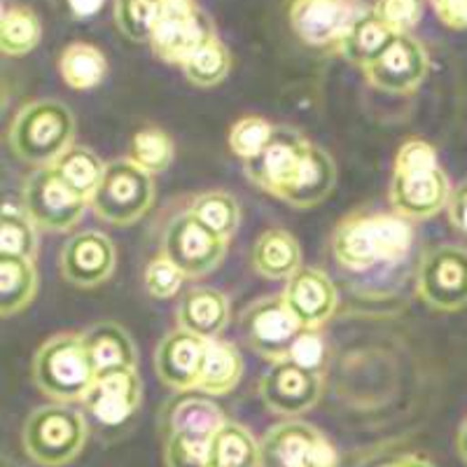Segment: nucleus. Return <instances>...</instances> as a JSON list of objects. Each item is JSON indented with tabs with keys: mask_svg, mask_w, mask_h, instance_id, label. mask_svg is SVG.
I'll return each mask as SVG.
<instances>
[{
	"mask_svg": "<svg viewBox=\"0 0 467 467\" xmlns=\"http://www.w3.org/2000/svg\"><path fill=\"white\" fill-rule=\"evenodd\" d=\"M414 244V223L398 213H350L329 236L337 265L367 271L377 265L404 260Z\"/></svg>",
	"mask_w": 467,
	"mask_h": 467,
	"instance_id": "nucleus-1",
	"label": "nucleus"
},
{
	"mask_svg": "<svg viewBox=\"0 0 467 467\" xmlns=\"http://www.w3.org/2000/svg\"><path fill=\"white\" fill-rule=\"evenodd\" d=\"M75 115L68 106L54 99H36L19 108L7 131L12 154L36 169L52 166L73 148Z\"/></svg>",
	"mask_w": 467,
	"mask_h": 467,
	"instance_id": "nucleus-2",
	"label": "nucleus"
},
{
	"mask_svg": "<svg viewBox=\"0 0 467 467\" xmlns=\"http://www.w3.org/2000/svg\"><path fill=\"white\" fill-rule=\"evenodd\" d=\"M33 383L52 402H82L96 381V367L85 337L73 332L49 337L33 356Z\"/></svg>",
	"mask_w": 467,
	"mask_h": 467,
	"instance_id": "nucleus-3",
	"label": "nucleus"
},
{
	"mask_svg": "<svg viewBox=\"0 0 467 467\" xmlns=\"http://www.w3.org/2000/svg\"><path fill=\"white\" fill-rule=\"evenodd\" d=\"M87 420L68 404L54 402L37 407L24 423V451L43 467L70 465L85 449Z\"/></svg>",
	"mask_w": 467,
	"mask_h": 467,
	"instance_id": "nucleus-4",
	"label": "nucleus"
},
{
	"mask_svg": "<svg viewBox=\"0 0 467 467\" xmlns=\"http://www.w3.org/2000/svg\"><path fill=\"white\" fill-rule=\"evenodd\" d=\"M369 0H290L287 22L299 43L318 52H341L350 28L372 10Z\"/></svg>",
	"mask_w": 467,
	"mask_h": 467,
	"instance_id": "nucleus-5",
	"label": "nucleus"
},
{
	"mask_svg": "<svg viewBox=\"0 0 467 467\" xmlns=\"http://www.w3.org/2000/svg\"><path fill=\"white\" fill-rule=\"evenodd\" d=\"M154 178L129 160L110 161L101 185L89 199L96 218L115 227L139 223L154 203Z\"/></svg>",
	"mask_w": 467,
	"mask_h": 467,
	"instance_id": "nucleus-6",
	"label": "nucleus"
},
{
	"mask_svg": "<svg viewBox=\"0 0 467 467\" xmlns=\"http://www.w3.org/2000/svg\"><path fill=\"white\" fill-rule=\"evenodd\" d=\"M215 36L211 16L197 0H164L150 49L161 64L182 68L187 58Z\"/></svg>",
	"mask_w": 467,
	"mask_h": 467,
	"instance_id": "nucleus-7",
	"label": "nucleus"
},
{
	"mask_svg": "<svg viewBox=\"0 0 467 467\" xmlns=\"http://www.w3.org/2000/svg\"><path fill=\"white\" fill-rule=\"evenodd\" d=\"M22 202L28 218L45 232H70L75 224H80L89 206V199L78 194L52 166L28 173L24 181Z\"/></svg>",
	"mask_w": 467,
	"mask_h": 467,
	"instance_id": "nucleus-8",
	"label": "nucleus"
},
{
	"mask_svg": "<svg viewBox=\"0 0 467 467\" xmlns=\"http://www.w3.org/2000/svg\"><path fill=\"white\" fill-rule=\"evenodd\" d=\"M229 241L199 223L190 211L175 213L161 234V255L173 260L187 278L208 276L223 265Z\"/></svg>",
	"mask_w": 467,
	"mask_h": 467,
	"instance_id": "nucleus-9",
	"label": "nucleus"
},
{
	"mask_svg": "<svg viewBox=\"0 0 467 467\" xmlns=\"http://www.w3.org/2000/svg\"><path fill=\"white\" fill-rule=\"evenodd\" d=\"M241 337L255 356L269 362L290 358L292 344L302 335V325L287 308L283 295H271L250 302L239 318Z\"/></svg>",
	"mask_w": 467,
	"mask_h": 467,
	"instance_id": "nucleus-10",
	"label": "nucleus"
},
{
	"mask_svg": "<svg viewBox=\"0 0 467 467\" xmlns=\"http://www.w3.org/2000/svg\"><path fill=\"white\" fill-rule=\"evenodd\" d=\"M332 441L304 420H281L260 440V467H337Z\"/></svg>",
	"mask_w": 467,
	"mask_h": 467,
	"instance_id": "nucleus-11",
	"label": "nucleus"
},
{
	"mask_svg": "<svg viewBox=\"0 0 467 467\" xmlns=\"http://www.w3.org/2000/svg\"><path fill=\"white\" fill-rule=\"evenodd\" d=\"M416 292L425 306L453 314L467 306V250L444 244L428 250L416 274Z\"/></svg>",
	"mask_w": 467,
	"mask_h": 467,
	"instance_id": "nucleus-12",
	"label": "nucleus"
},
{
	"mask_svg": "<svg viewBox=\"0 0 467 467\" xmlns=\"http://www.w3.org/2000/svg\"><path fill=\"white\" fill-rule=\"evenodd\" d=\"M451 192V182L440 164L414 166V169L393 166L388 202L393 213L402 215L409 223H425L449 206Z\"/></svg>",
	"mask_w": 467,
	"mask_h": 467,
	"instance_id": "nucleus-13",
	"label": "nucleus"
},
{
	"mask_svg": "<svg viewBox=\"0 0 467 467\" xmlns=\"http://www.w3.org/2000/svg\"><path fill=\"white\" fill-rule=\"evenodd\" d=\"M325 390V377L308 372L292 360L271 362L260 381V398L269 411L287 419L306 414L320 402Z\"/></svg>",
	"mask_w": 467,
	"mask_h": 467,
	"instance_id": "nucleus-14",
	"label": "nucleus"
},
{
	"mask_svg": "<svg viewBox=\"0 0 467 467\" xmlns=\"http://www.w3.org/2000/svg\"><path fill=\"white\" fill-rule=\"evenodd\" d=\"M311 140L290 127H276L266 148L250 161H244L245 178L271 197L281 199L285 187L306 157Z\"/></svg>",
	"mask_w": 467,
	"mask_h": 467,
	"instance_id": "nucleus-15",
	"label": "nucleus"
},
{
	"mask_svg": "<svg viewBox=\"0 0 467 467\" xmlns=\"http://www.w3.org/2000/svg\"><path fill=\"white\" fill-rule=\"evenodd\" d=\"M431 68L428 52L411 33L395 36L393 43L388 45L372 64L367 66V82L386 94H411L420 87Z\"/></svg>",
	"mask_w": 467,
	"mask_h": 467,
	"instance_id": "nucleus-16",
	"label": "nucleus"
},
{
	"mask_svg": "<svg viewBox=\"0 0 467 467\" xmlns=\"http://www.w3.org/2000/svg\"><path fill=\"white\" fill-rule=\"evenodd\" d=\"M58 266L70 285L82 290L101 285L117 266L115 244L103 232L73 234L61 248Z\"/></svg>",
	"mask_w": 467,
	"mask_h": 467,
	"instance_id": "nucleus-17",
	"label": "nucleus"
},
{
	"mask_svg": "<svg viewBox=\"0 0 467 467\" xmlns=\"http://www.w3.org/2000/svg\"><path fill=\"white\" fill-rule=\"evenodd\" d=\"M281 295L304 329H323L339 304V292L332 278L316 266H302L297 274H292Z\"/></svg>",
	"mask_w": 467,
	"mask_h": 467,
	"instance_id": "nucleus-18",
	"label": "nucleus"
},
{
	"mask_svg": "<svg viewBox=\"0 0 467 467\" xmlns=\"http://www.w3.org/2000/svg\"><path fill=\"white\" fill-rule=\"evenodd\" d=\"M140 400H143V383L139 369L127 367V369L99 374L82 404L99 423L119 425L136 414Z\"/></svg>",
	"mask_w": 467,
	"mask_h": 467,
	"instance_id": "nucleus-19",
	"label": "nucleus"
},
{
	"mask_svg": "<svg viewBox=\"0 0 467 467\" xmlns=\"http://www.w3.org/2000/svg\"><path fill=\"white\" fill-rule=\"evenodd\" d=\"M206 339L178 327L164 337L154 353V369L161 383L178 393H190L199 383V365H202Z\"/></svg>",
	"mask_w": 467,
	"mask_h": 467,
	"instance_id": "nucleus-20",
	"label": "nucleus"
},
{
	"mask_svg": "<svg viewBox=\"0 0 467 467\" xmlns=\"http://www.w3.org/2000/svg\"><path fill=\"white\" fill-rule=\"evenodd\" d=\"M178 327L202 339H218L229 325V299L215 287H190L175 311Z\"/></svg>",
	"mask_w": 467,
	"mask_h": 467,
	"instance_id": "nucleus-21",
	"label": "nucleus"
},
{
	"mask_svg": "<svg viewBox=\"0 0 467 467\" xmlns=\"http://www.w3.org/2000/svg\"><path fill=\"white\" fill-rule=\"evenodd\" d=\"M337 185V164L323 148L311 145L297 173L281 194V202L295 208H314L332 194Z\"/></svg>",
	"mask_w": 467,
	"mask_h": 467,
	"instance_id": "nucleus-22",
	"label": "nucleus"
},
{
	"mask_svg": "<svg viewBox=\"0 0 467 467\" xmlns=\"http://www.w3.org/2000/svg\"><path fill=\"white\" fill-rule=\"evenodd\" d=\"M253 269L269 281H287L302 269V245L285 229H266L257 236L250 253Z\"/></svg>",
	"mask_w": 467,
	"mask_h": 467,
	"instance_id": "nucleus-23",
	"label": "nucleus"
},
{
	"mask_svg": "<svg viewBox=\"0 0 467 467\" xmlns=\"http://www.w3.org/2000/svg\"><path fill=\"white\" fill-rule=\"evenodd\" d=\"M82 337H85L87 350H89V358L96 367V377L115 372V369L136 367V362H139L136 344L122 325L103 320V323L91 325L87 332H82Z\"/></svg>",
	"mask_w": 467,
	"mask_h": 467,
	"instance_id": "nucleus-24",
	"label": "nucleus"
},
{
	"mask_svg": "<svg viewBox=\"0 0 467 467\" xmlns=\"http://www.w3.org/2000/svg\"><path fill=\"white\" fill-rule=\"evenodd\" d=\"M244 379V356L224 339H206L197 388L206 395H227Z\"/></svg>",
	"mask_w": 467,
	"mask_h": 467,
	"instance_id": "nucleus-25",
	"label": "nucleus"
},
{
	"mask_svg": "<svg viewBox=\"0 0 467 467\" xmlns=\"http://www.w3.org/2000/svg\"><path fill=\"white\" fill-rule=\"evenodd\" d=\"M223 409L202 395H181L164 409L166 435L213 437L227 423Z\"/></svg>",
	"mask_w": 467,
	"mask_h": 467,
	"instance_id": "nucleus-26",
	"label": "nucleus"
},
{
	"mask_svg": "<svg viewBox=\"0 0 467 467\" xmlns=\"http://www.w3.org/2000/svg\"><path fill=\"white\" fill-rule=\"evenodd\" d=\"M37 292V271L33 260L0 253V316L12 318L33 302Z\"/></svg>",
	"mask_w": 467,
	"mask_h": 467,
	"instance_id": "nucleus-27",
	"label": "nucleus"
},
{
	"mask_svg": "<svg viewBox=\"0 0 467 467\" xmlns=\"http://www.w3.org/2000/svg\"><path fill=\"white\" fill-rule=\"evenodd\" d=\"M211 467H260V440L241 423H227L211 437L208 446Z\"/></svg>",
	"mask_w": 467,
	"mask_h": 467,
	"instance_id": "nucleus-28",
	"label": "nucleus"
},
{
	"mask_svg": "<svg viewBox=\"0 0 467 467\" xmlns=\"http://www.w3.org/2000/svg\"><path fill=\"white\" fill-rule=\"evenodd\" d=\"M58 73L75 91H89L108 75V58L89 43H70L58 57Z\"/></svg>",
	"mask_w": 467,
	"mask_h": 467,
	"instance_id": "nucleus-29",
	"label": "nucleus"
},
{
	"mask_svg": "<svg viewBox=\"0 0 467 467\" xmlns=\"http://www.w3.org/2000/svg\"><path fill=\"white\" fill-rule=\"evenodd\" d=\"M398 33L393 28H388L386 24L379 19V15L374 12V7L362 16L356 26L350 28V33L346 36L344 45H341V57L353 64L356 68L365 70L367 66L372 64L374 58L393 43V37Z\"/></svg>",
	"mask_w": 467,
	"mask_h": 467,
	"instance_id": "nucleus-30",
	"label": "nucleus"
},
{
	"mask_svg": "<svg viewBox=\"0 0 467 467\" xmlns=\"http://www.w3.org/2000/svg\"><path fill=\"white\" fill-rule=\"evenodd\" d=\"M43 40V22L26 5H5L0 16V49L5 57H26Z\"/></svg>",
	"mask_w": 467,
	"mask_h": 467,
	"instance_id": "nucleus-31",
	"label": "nucleus"
},
{
	"mask_svg": "<svg viewBox=\"0 0 467 467\" xmlns=\"http://www.w3.org/2000/svg\"><path fill=\"white\" fill-rule=\"evenodd\" d=\"M52 169L57 171L78 194H82L85 199H91L94 197V192L99 190V185H101L108 164H103V160L94 152V150L82 148V145H73V148L66 150V152L54 161Z\"/></svg>",
	"mask_w": 467,
	"mask_h": 467,
	"instance_id": "nucleus-32",
	"label": "nucleus"
},
{
	"mask_svg": "<svg viewBox=\"0 0 467 467\" xmlns=\"http://www.w3.org/2000/svg\"><path fill=\"white\" fill-rule=\"evenodd\" d=\"M187 211L199 220V223L206 224L208 229H213L215 234H220L223 239H232L236 229L241 224V206L236 202L234 194L224 190H206L194 194L190 202Z\"/></svg>",
	"mask_w": 467,
	"mask_h": 467,
	"instance_id": "nucleus-33",
	"label": "nucleus"
},
{
	"mask_svg": "<svg viewBox=\"0 0 467 467\" xmlns=\"http://www.w3.org/2000/svg\"><path fill=\"white\" fill-rule=\"evenodd\" d=\"M181 70L190 85L202 87V89L218 87L232 70V54H229L227 45L215 36L192 54Z\"/></svg>",
	"mask_w": 467,
	"mask_h": 467,
	"instance_id": "nucleus-34",
	"label": "nucleus"
},
{
	"mask_svg": "<svg viewBox=\"0 0 467 467\" xmlns=\"http://www.w3.org/2000/svg\"><path fill=\"white\" fill-rule=\"evenodd\" d=\"M164 0H115L112 16L124 37L133 43H148L160 22Z\"/></svg>",
	"mask_w": 467,
	"mask_h": 467,
	"instance_id": "nucleus-35",
	"label": "nucleus"
},
{
	"mask_svg": "<svg viewBox=\"0 0 467 467\" xmlns=\"http://www.w3.org/2000/svg\"><path fill=\"white\" fill-rule=\"evenodd\" d=\"M173 139L160 127H145L140 129L131 139L129 145V161L143 169L145 173L157 175L164 173L173 161Z\"/></svg>",
	"mask_w": 467,
	"mask_h": 467,
	"instance_id": "nucleus-36",
	"label": "nucleus"
},
{
	"mask_svg": "<svg viewBox=\"0 0 467 467\" xmlns=\"http://www.w3.org/2000/svg\"><path fill=\"white\" fill-rule=\"evenodd\" d=\"M37 248H40L37 227L28 218L26 208L5 203L3 224H0V253L3 255H16L33 260L37 255Z\"/></svg>",
	"mask_w": 467,
	"mask_h": 467,
	"instance_id": "nucleus-37",
	"label": "nucleus"
},
{
	"mask_svg": "<svg viewBox=\"0 0 467 467\" xmlns=\"http://www.w3.org/2000/svg\"><path fill=\"white\" fill-rule=\"evenodd\" d=\"M276 127L260 115L241 117L229 131V148L241 161H250L266 148Z\"/></svg>",
	"mask_w": 467,
	"mask_h": 467,
	"instance_id": "nucleus-38",
	"label": "nucleus"
},
{
	"mask_svg": "<svg viewBox=\"0 0 467 467\" xmlns=\"http://www.w3.org/2000/svg\"><path fill=\"white\" fill-rule=\"evenodd\" d=\"M211 437L202 435H166L164 461L166 467H211L208 465Z\"/></svg>",
	"mask_w": 467,
	"mask_h": 467,
	"instance_id": "nucleus-39",
	"label": "nucleus"
},
{
	"mask_svg": "<svg viewBox=\"0 0 467 467\" xmlns=\"http://www.w3.org/2000/svg\"><path fill=\"white\" fill-rule=\"evenodd\" d=\"M185 278V271L166 255L154 257V260L145 266L143 274L145 290H148L154 299H169L173 297V295H178V290L182 287Z\"/></svg>",
	"mask_w": 467,
	"mask_h": 467,
	"instance_id": "nucleus-40",
	"label": "nucleus"
},
{
	"mask_svg": "<svg viewBox=\"0 0 467 467\" xmlns=\"http://www.w3.org/2000/svg\"><path fill=\"white\" fill-rule=\"evenodd\" d=\"M423 0H377L374 3V12L379 15V19L388 28H393L398 36L414 31L423 16Z\"/></svg>",
	"mask_w": 467,
	"mask_h": 467,
	"instance_id": "nucleus-41",
	"label": "nucleus"
},
{
	"mask_svg": "<svg viewBox=\"0 0 467 467\" xmlns=\"http://www.w3.org/2000/svg\"><path fill=\"white\" fill-rule=\"evenodd\" d=\"M295 365L304 367L308 372L325 374V362H327V344L320 329H302V335L292 344L290 358Z\"/></svg>",
	"mask_w": 467,
	"mask_h": 467,
	"instance_id": "nucleus-42",
	"label": "nucleus"
},
{
	"mask_svg": "<svg viewBox=\"0 0 467 467\" xmlns=\"http://www.w3.org/2000/svg\"><path fill=\"white\" fill-rule=\"evenodd\" d=\"M437 164V152L431 143L420 139H411L402 143V148L395 154V166L398 169H414V166H432Z\"/></svg>",
	"mask_w": 467,
	"mask_h": 467,
	"instance_id": "nucleus-43",
	"label": "nucleus"
},
{
	"mask_svg": "<svg viewBox=\"0 0 467 467\" xmlns=\"http://www.w3.org/2000/svg\"><path fill=\"white\" fill-rule=\"evenodd\" d=\"M432 10L446 28H467V0H431Z\"/></svg>",
	"mask_w": 467,
	"mask_h": 467,
	"instance_id": "nucleus-44",
	"label": "nucleus"
},
{
	"mask_svg": "<svg viewBox=\"0 0 467 467\" xmlns=\"http://www.w3.org/2000/svg\"><path fill=\"white\" fill-rule=\"evenodd\" d=\"M61 12L73 22H87L103 12L108 0H57Z\"/></svg>",
	"mask_w": 467,
	"mask_h": 467,
	"instance_id": "nucleus-45",
	"label": "nucleus"
},
{
	"mask_svg": "<svg viewBox=\"0 0 467 467\" xmlns=\"http://www.w3.org/2000/svg\"><path fill=\"white\" fill-rule=\"evenodd\" d=\"M446 211H449V223L467 236V181H462L461 185L451 192V199H449Z\"/></svg>",
	"mask_w": 467,
	"mask_h": 467,
	"instance_id": "nucleus-46",
	"label": "nucleus"
},
{
	"mask_svg": "<svg viewBox=\"0 0 467 467\" xmlns=\"http://www.w3.org/2000/svg\"><path fill=\"white\" fill-rule=\"evenodd\" d=\"M381 467H435L432 462L428 461H420V458H400V461L395 462H388V465H381Z\"/></svg>",
	"mask_w": 467,
	"mask_h": 467,
	"instance_id": "nucleus-47",
	"label": "nucleus"
},
{
	"mask_svg": "<svg viewBox=\"0 0 467 467\" xmlns=\"http://www.w3.org/2000/svg\"><path fill=\"white\" fill-rule=\"evenodd\" d=\"M458 453H461L462 462L467 465V420L461 425V431H458Z\"/></svg>",
	"mask_w": 467,
	"mask_h": 467,
	"instance_id": "nucleus-48",
	"label": "nucleus"
}]
</instances>
